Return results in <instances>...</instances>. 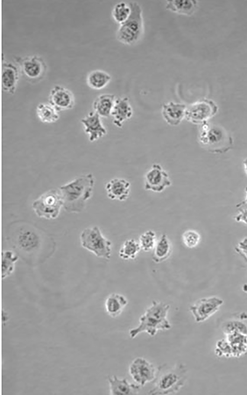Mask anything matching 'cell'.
<instances>
[{
    "label": "cell",
    "mask_w": 247,
    "mask_h": 395,
    "mask_svg": "<svg viewBox=\"0 0 247 395\" xmlns=\"http://www.w3.org/2000/svg\"><path fill=\"white\" fill-rule=\"evenodd\" d=\"M7 240L19 257L31 265L44 262L55 246L53 239L45 231L25 221L10 225Z\"/></svg>",
    "instance_id": "6da1fadb"
},
{
    "label": "cell",
    "mask_w": 247,
    "mask_h": 395,
    "mask_svg": "<svg viewBox=\"0 0 247 395\" xmlns=\"http://www.w3.org/2000/svg\"><path fill=\"white\" fill-rule=\"evenodd\" d=\"M95 179L91 173L82 175L60 187L65 210L78 213L85 208L87 201L91 197Z\"/></svg>",
    "instance_id": "7a4b0ae2"
},
{
    "label": "cell",
    "mask_w": 247,
    "mask_h": 395,
    "mask_svg": "<svg viewBox=\"0 0 247 395\" xmlns=\"http://www.w3.org/2000/svg\"><path fill=\"white\" fill-rule=\"evenodd\" d=\"M187 378V368L185 364L179 363L170 366L166 364L160 365L153 381L154 387L150 395H167L178 392Z\"/></svg>",
    "instance_id": "3957f363"
},
{
    "label": "cell",
    "mask_w": 247,
    "mask_h": 395,
    "mask_svg": "<svg viewBox=\"0 0 247 395\" xmlns=\"http://www.w3.org/2000/svg\"><path fill=\"white\" fill-rule=\"evenodd\" d=\"M170 306L162 302L153 301L139 319L138 325L129 330V335L133 339L139 334L145 332L154 336L159 330H166L171 328L167 318Z\"/></svg>",
    "instance_id": "277c9868"
},
{
    "label": "cell",
    "mask_w": 247,
    "mask_h": 395,
    "mask_svg": "<svg viewBox=\"0 0 247 395\" xmlns=\"http://www.w3.org/2000/svg\"><path fill=\"white\" fill-rule=\"evenodd\" d=\"M131 13L128 19L120 24L117 31V40L126 45H133L138 42L144 31L142 9L137 1L128 2Z\"/></svg>",
    "instance_id": "5b68a950"
},
{
    "label": "cell",
    "mask_w": 247,
    "mask_h": 395,
    "mask_svg": "<svg viewBox=\"0 0 247 395\" xmlns=\"http://www.w3.org/2000/svg\"><path fill=\"white\" fill-rule=\"evenodd\" d=\"M199 140L203 147L213 153L225 152L232 144L231 136L224 128L207 122L202 125Z\"/></svg>",
    "instance_id": "8992f818"
},
{
    "label": "cell",
    "mask_w": 247,
    "mask_h": 395,
    "mask_svg": "<svg viewBox=\"0 0 247 395\" xmlns=\"http://www.w3.org/2000/svg\"><path fill=\"white\" fill-rule=\"evenodd\" d=\"M80 240L82 247L99 258L109 259L111 256L112 242L102 234L97 226L86 228L82 232Z\"/></svg>",
    "instance_id": "52a82bcc"
},
{
    "label": "cell",
    "mask_w": 247,
    "mask_h": 395,
    "mask_svg": "<svg viewBox=\"0 0 247 395\" xmlns=\"http://www.w3.org/2000/svg\"><path fill=\"white\" fill-rule=\"evenodd\" d=\"M63 201L59 190L50 189L42 194L33 202L32 208L40 218L54 219L59 215Z\"/></svg>",
    "instance_id": "ba28073f"
},
{
    "label": "cell",
    "mask_w": 247,
    "mask_h": 395,
    "mask_svg": "<svg viewBox=\"0 0 247 395\" xmlns=\"http://www.w3.org/2000/svg\"><path fill=\"white\" fill-rule=\"evenodd\" d=\"M14 60L19 68L20 74L28 82L36 83L41 81L44 77L47 71V65L41 56H15Z\"/></svg>",
    "instance_id": "9c48e42d"
},
{
    "label": "cell",
    "mask_w": 247,
    "mask_h": 395,
    "mask_svg": "<svg viewBox=\"0 0 247 395\" xmlns=\"http://www.w3.org/2000/svg\"><path fill=\"white\" fill-rule=\"evenodd\" d=\"M217 111L215 104L211 100L203 99L187 106L185 118L195 124H203L214 116Z\"/></svg>",
    "instance_id": "30bf717a"
},
{
    "label": "cell",
    "mask_w": 247,
    "mask_h": 395,
    "mask_svg": "<svg viewBox=\"0 0 247 395\" xmlns=\"http://www.w3.org/2000/svg\"><path fill=\"white\" fill-rule=\"evenodd\" d=\"M172 184L169 175L158 163H154L144 176V189L155 193H161Z\"/></svg>",
    "instance_id": "8fae6325"
},
{
    "label": "cell",
    "mask_w": 247,
    "mask_h": 395,
    "mask_svg": "<svg viewBox=\"0 0 247 395\" xmlns=\"http://www.w3.org/2000/svg\"><path fill=\"white\" fill-rule=\"evenodd\" d=\"M129 373L132 379L140 386L153 382L157 373L155 366L144 358L134 359L129 366Z\"/></svg>",
    "instance_id": "7c38bea8"
},
{
    "label": "cell",
    "mask_w": 247,
    "mask_h": 395,
    "mask_svg": "<svg viewBox=\"0 0 247 395\" xmlns=\"http://www.w3.org/2000/svg\"><path fill=\"white\" fill-rule=\"evenodd\" d=\"M223 303V300L217 297L203 298L191 306L190 311L195 321L201 322L215 313Z\"/></svg>",
    "instance_id": "4fadbf2b"
},
{
    "label": "cell",
    "mask_w": 247,
    "mask_h": 395,
    "mask_svg": "<svg viewBox=\"0 0 247 395\" xmlns=\"http://www.w3.org/2000/svg\"><path fill=\"white\" fill-rule=\"evenodd\" d=\"M48 101L58 112L72 109L75 103L72 92L59 84L55 85L50 90Z\"/></svg>",
    "instance_id": "5bb4252c"
},
{
    "label": "cell",
    "mask_w": 247,
    "mask_h": 395,
    "mask_svg": "<svg viewBox=\"0 0 247 395\" xmlns=\"http://www.w3.org/2000/svg\"><path fill=\"white\" fill-rule=\"evenodd\" d=\"M81 122L90 142L98 140L107 134V130L102 123L101 117L94 111L89 112L82 119Z\"/></svg>",
    "instance_id": "9a60e30c"
},
{
    "label": "cell",
    "mask_w": 247,
    "mask_h": 395,
    "mask_svg": "<svg viewBox=\"0 0 247 395\" xmlns=\"http://www.w3.org/2000/svg\"><path fill=\"white\" fill-rule=\"evenodd\" d=\"M105 190L108 198L110 199L123 201L129 198L131 185L124 179L113 178L106 184Z\"/></svg>",
    "instance_id": "2e32d148"
},
{
    "label": "cell",
    "mask_w": 247,
    "mask_h": 395,
    "mask_svg": "<svg viewBox=\"0 0 247 395\" xmlns=\"http://www.w3.org/2000/svg\"><path fill=\"white\" fill-rule=\"evenodd\" d=\"M20 74L17 65L3 60L1 71V86L3 90L11 94H14Z\"/></svg>",
    "instance_id": "e0dca14e"
},
{
    "label": "cell",
    "mask_w": 247,
    "mask_h": 395,
    "mask_svg": "<svg viewBox=\"0 0 247 395\" xmlns=\"http://www.w3.org/2000/svg\"><path fill=\"white\" fill-rule=\"evenodd\" d=\"M133 109L127 97L116 98L111 116L117 127H122L124 122L132 117Z\"/></svg>",
    "instance_id": "ac0fdd59"
},
{
    "label": "cell",
    "mask_w": 247,
    "mask_h": 395,
    "mask_svg": "<svg viewBox=\"0 0 247 395\" xmlns=\"http://www.w3.org/2000/svg\"><path fill=\"white\" fill-rule=\"evenodd\" d=\"M186 108L183 103L170 101L162 105V115L168 124L177 126L185 119Z\"/></svg>",
    "instance_id": "d6986e66"
},
{
    "label": "cell",
    "mask_w": 247,
    "mask_h": 395,
    "mask_svg": "<svg viewBox=\"0 0 247 395\" xmlns=\"http://www.w3.org/2000/svg\"><path fill=\"white\" fill-rule=\"evenodd\" d=\"M111 395H137L140 386L129 383L126 378L120 379L114 375L107 376Z\"/></svg>",
    "instance_id": "ffe728a7"
},
{
    "label": "cell",
    "mask_w": 247,
    "mask_h": 395,
    "mask_svg": "<svg viewBox=\"0 0 247 395\" xmlns=\"http://www.w3.org/2000/svg\"><path fill=\"white\" fill-rule=\"evenodd\" d=\"M128 301L126 297L119 293L110 294L105 301V309L107 314L112 317L120 316L126 306Z\"/></svg>",
    "instance_id": "44dd1931"
},
{
    "label": "cell",
    "mask_w": 247,
    "mask_h": 395,
    "mask_svg": "<svg viewBox=\"0 0 247 395\" xmlns=\"http://www.w3.org/2000/svg\"><path fill=\"white\" fill-rule=\"evenodd\" d=\"M233 357H240L247 352V335L239 332L225 334Z\"/></svg>",
    "instance_id": "7402d4cb"
},
{
    "label": "cell",
    "mask_w": 247,
    "mask_h": 395,
    "mask_svg": "<svg viewBox=\"0 0 247 395\" xmlns=\"http://www.w3.org/2000/svg\"><path fill=\"white\" fill-rule=\"evenodd\" d=\"M116 98L115 95L112 94H100L93 102L94 111L101 117H109L111 115Z\"/></svg>",
    "instance_id": "603a6c76"
},
{
    "label": "cell",
    "mask_w": 247,
    "mask_h": 395,
    "mask_svg": "<svg viewBox=\"0 0 247 395\" xmlns=\"http://www.w3.org/2000/svg\"><path fill=\"white\" fill-rule=\"evenodd\" d=\"M153 250L152 258L156 263H162L170 256L172 252V244L165 234L161 235Z\"/></svg>",
    "instance_id": "cb8c5ba5"
},
{
    "label": "cell",
    "mask_w": 247,
    "mask_h": 395,
    "mask_svg": "<svg viewBox=\"0 0 247 395\" xmlns=\"http://www.w3.org/2000/svg\"><path fill=\"white\" fill-rule=\"evenodd\" d=\"M198 1L194 0H166L165 8L172 12L185 15H192L197 9Z\"/></svg>",
    "instance_id": "d4e9b609"
},
{
    "label": "cell",
    "mask_w": 247,
    "mask_h": 395,
    "mask_svg": "<svg viewBox=\"0 0 247 395\" xmlns=\"http://www.w3.org/2000/svg\"><path fill=\"white\" fill-rule=\"evenodd\" d=\"M112 77L107 72L96 69L90 71L86 76V83L89 87L94 89L104 88L111 80Z\"/></svg>",
    "instance_id": "484cf974"
},
{
    "label": "cell",
    "mask_w": 247,
    "mask_h": 395,
    "mask_svg": "<svg viewBox=\"0 0 247 395\" xmlns=\"http://www.w3.org/2000/svg\"><path fill=\"white\" fill-rule=\"evenodd\" d=\"M36 113L39 119L43 123H54L59 118L58 112L49 103H39L36 108Z\"/></svg>",
    "instance_id": "4316f807"
},
{
    "label": "cell",
    "mask_w": 247,
    "mask_h": 395,
    "mask_svg": "<svg viewBox=\"0 0 247 395\" xmlns=\"http://www.w3.org/2000/svg\"><path fill=\"white\" fill-rule=\"evenodd\" d=\"M19 256L14 251L4 250L2 252V278L4 279L10 276L14 270L15 263Z\"/></svg>",
    "instance_id": "83f0119b"
},
{
    "label": "cell",
    "mask_w": 247,
    "mask_h": 395,
    "mask_svg": "<svg viewBox=\"0 0 247 395\" xmlns=\"http://www.w3.org/2000/svg\"><path fill=\"white\" fill-rule=\"evenodd\" d=\"M141 249L138 241L133 238L126 239L121 247L119 255L123 260H132L136 257Z\"/></svg>",
    "instance_id": "f1b7e54d"
},
{
    "label": "cell",
    "mask_w": 247,
    "mask_h": 395,
    "mask_svg": "<svg viewBox=\"0 0 247 395\" xmlns=\"http://www.w3.org/2000/svg\"><path fill=\"white\" fill-rule=\"evenodd\" d=\"M131 13V8L128 3L121 1L115 4L112 10L114 19L120 24L126 20Z\"/></svg>",
    "instance_id": "f546056e"
},
{
    "label": "cell",
    "mask_w": 247,
    "mask_h": 395,
    "mask_svg": "<svg viewBox=\"0 0 247 395\" xmlns=\"http://www.w3.org/2000/svg\"><path fill=\"white\" fill-rule=\"evenodd\" d=\"M156 233L149 230L142 233L139 237L138 242L141 249L148 252L153 250L157 242Z\"/></svg>",
    "instance_id": "4dcf8cb0"
},
{
    "label": "cell",
    "mask_w": 247,
    "mask_h": 395,
    "mask_svg": "<svg viewBox=\"0 0 247 395\" xmlns=\"http://www.w3.org/2000/svg\"><path fill=\"white\" fill-rule=\"evenodd\" d=\"M225 334L233 332H239L247 335V325L243 321L236 319L226 321L223 326Z\"/></svg>",
    "instance_id": "1f68e13d"
},
{
    "label": "cell",
    "mask_w": 247,
    "mask_h": 395,
    "mask_svg": "<svg viewBox=\"0 0 247 395\" xmlns=\"http://www.w3.org/2000/svg\"><path fill=\"white\" fill-rule=\"evenodd\" d=\"M200 239V234L197 231L192 230L185 231L182 236L184 244L189 248L196 247L199 244Z\"/></svg>",
    "instance_id": "d6a6232c"
},
{
    "label": "cell",
    "mask_w": 247,
    "mask_h": 395,
    "mask_svg": "<svg viewBox=\"0 0 247 395\" xmlns=\"http://www.w3.org/2000/svg\"><path fill=\"white\" fill-rule=\"evenodd\" d=\"M215 352L216 355L219 356L227 357L232 356L229 345L225 338L217 342Z\"/></svg>",
    "instance_id": "836d02e7"
},
{
    "label": "cell",
    "mask_w": 247,
    "mask_h": 395,
    "mask_svg": "<svg viewBox=\"0 0 247 395\" xmlns=\"http://www.w3.org/2000/svg\"><path fill=\"white\" fill-rule=\"evenodd\" d=\"M235 250L247 262V237L238 243Z\"/></svg>",
    "instance_id": "e575fe53"
},
{
    "label": "cell",
    "mask_w": 247,
    "mask_h": 395,
    "mask_svg": "<svg viewBox=\"0 0 247 395\" xmlns=\"http://www.w3.org/2000/svg\"><path fill=\"white\" fill-rule=\"evenodd\" d=\"M239 213L235 217L237 222H243L247 224V209L240 207L238 208Z\"/></svg>",
    "instance_id": "d590c367"
},
{
    "label": "cell",
    "mask_w": 247,
    "mask_h": 395,
    "mask_svg": "<svg viewBox=\"0 0 247 395\" xmlns=\"http://www.w3.org/2000/svg\"><path fill=\"white\" fill-rule=\"evenodd\" d=\"M245 192L246 193V196L245 199L244 200L242 201V202L238 203L236 205V207L238 208H239L240 207H242L244 205L247 204V186L245 188Z\"/></svg>",
    "instance_id": "8d00e7d4"
},
{
    "label": "cell",
    "mask_w": 247,
    "mask_h": 395,
    "mask_svg": "<svg viewBox=\"0 0 247 395\" xmlns=\"http://www.w3.org/2000/svg\"><path fill=\"white\" fill-rule=\"evenodd\" d=\"M243 165L245 171L247 175V158H245L243 161Z\"/></svg>",
    "instance_id": "74e56055"
},
{
    "label": "cell",
    "mask_w": 247,
    "mask_h": 395,
    "mask_svg": "<svg viewBox=\"0 0 247 395\" xmlns=\"http://www.w3.org/2000/svg\"><path fill=\"white\" fill-rule=\"evenodd\" d=\"M243 291H244L245 292H246V293H247V284H245L243 285Z\"/></svg>",
    "instance_id": "f35d334b"
}]
</instances>
